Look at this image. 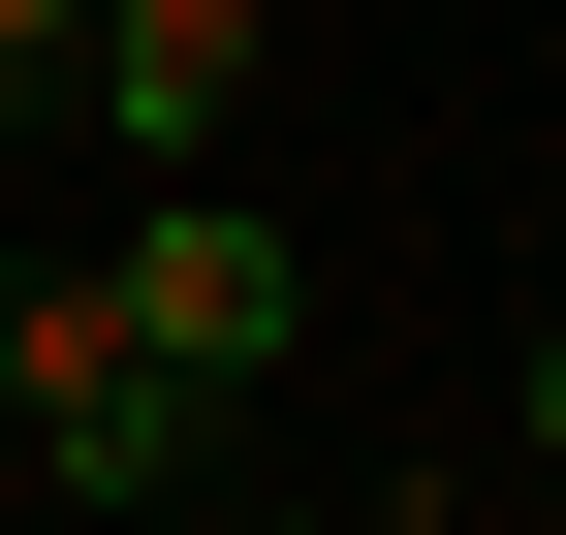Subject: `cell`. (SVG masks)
Wrapping results in <instances>:
<instances>
[{
    "mask_svg": "<svg viewBox=\"0 0 566 535\" xmlns=\"http://www.w3.org/2000/svg\"><path fill=\"white\" fill-rule=\"evenodd\" d=\"M0 441H32L63 504H158V473H221V410H189V378L126 347L95 221H63V252H0Z\"/></svg>",
    "mask_w": 566,
    "mask_h": 535,
    "instance_id": "6da1fadb",
    "label": "cell"
},
{
    "mask_svg": "<svg viewBox=\"0 0 566 535\" xmlns=\"http://www.w3.org/2000/svg\"><path fill=\"white\" fill-rule=\"evenodd\" d=\"M95 284H126V347H158L189 410H283V378H315V221H252L221 158H158V221H95Z\"/></svg>",
    "mask_w": 566,
    "mask_h": 535,
    "instance_id": "7a4b0ae2",
    "label": "cell"
},
{
    "mask_svg": "<svg viewBox=\"0 0 566 535\" xmlns=\"http://www.w3.org/2000/svg\"><path fill=\"white\" fill-rule=\"evenodd\" d=\"M283 63V0H63V95H95V158L158 189V158H221V95Z\"/></svg>",
    "mask_w": 566,
    "mask_h": 535,
    "instance_id": "3957f363",
    "label": "cell"
},
{
    "mask_svg": "<svg viewBox=\"0 0 566 535\" xmlns=\"http://www.w3.org/2000/svg\"><path fill=\"white\" fill-rule=\"evenodd\" d=\"M0 126H63V0H0Z\"/></svg>",
    "mask_w": 566,
    "mask_h": 535,
    "instance_id": "277c9868",
    "label": "cell"
},
{
    "mask_svg": "<svg viewBox=\"0 0 566 535\" xmlns=\"http://www.w3.org/2000/svg\"><path fill=\"white\" fill-rule=\"evenodd\" d=\"M535 504H566V315H535Z\"/></svg>",
    "mask_w": 566,
    "mask_h": 535,
    "instance_id": "5b68a950",
    "label": "cell"
},
{
    "mask_svg": "<svg viewBox=\"0 0 566 535\" xmlns=\"http://www.w3.org/2000/svg\"><path fill=\"white\" fill-rule=\"evenodd\" d=\"M252 535H409V504H252Z\"/></svg>",
    "mask_w": 566,
    "mask_h": 535,
    "instance_id": "8992f818",
    "label": "cell"
},
{
    "mask_svg": "<svg viewBox=\"0 0 566 535\" xmlns=\"http://www.w3.org/2000/svg\"><path fill=\"white\" fill-rule=\"evenodd\" d=\"M0 535H32V441H0Z\"/></svg>",
    "mask_w": 566,
    "mask_h": 535,
    "instance_id": "52a82bcc",
    "label": "cell"
}]
</instances>
